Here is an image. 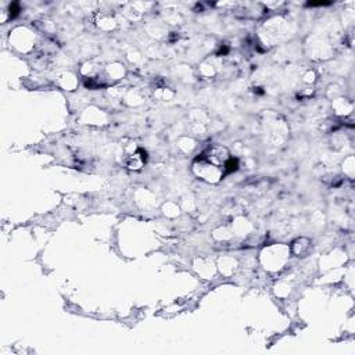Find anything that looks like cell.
Here are the masks:
<instances>
[{
  "instance_id": "4",
  "label": "cell",
  "mask_w": 355,
  "mask_h": 355,
  "mask_svg": "<svg viewBox=\"0 0 355 355\" xmlns=\"http://www.w3.org/2000/svg\"><path fill=\"white\" fill-rule=\"evenodd\" d=\"M18 11H20V7H18V5L17 3H14V5H11L10 7V16L14 17L18 14Z\"/></svg>"
},
{
  "instance_id": "2",
  "label": "cell",
  "mask_w": 355,
  "mask_h": 355,
  "mask_svg": "<svg viewBox=\"0 0 355 355\" xmlns=\"http://www.w3.org/2000/svg\"><path fill=\"white\" fill-rule=\"evenodd\" d=\"M147 161V154L143 148L133 146V148H126L125 157H124V164L128 170L139 171L142 170Z\"/></svg>"
},
{
  "instance_id": "3",
  "label": "cell",
  "mask_w": 355,
  "mask_h": 355,
  "mask_svg": "<svg viewBox=\"0 0 355 355\" xmlns=\"http://www.w3.org/2000/svg\"><path fill=\"white\" fill-rule=\"evenodd\" d=\"M302 241H304V239H298L293 244V252H294L295 256H298V257L302 256V254H306L307 250L310 248V240H307L306 244H302Z\"/></svg>"
},
{
  "instance_id": "1",
  "label": "cell",
  "mask_w": 355,
  "mask_h": 355,
  "mask_svg": "<svg viewBox=\"0 0 355 355\" xmlns=\"http://www.w3.org/2000/svg\"><path fill=\"white\" fill-rule=\"evenodd\" d=\"M239 161L232 157L224 146H210L193 163V172L197 178L208 183H218L225 176L235 172Z\"/></svg>"
}]
</instances>
